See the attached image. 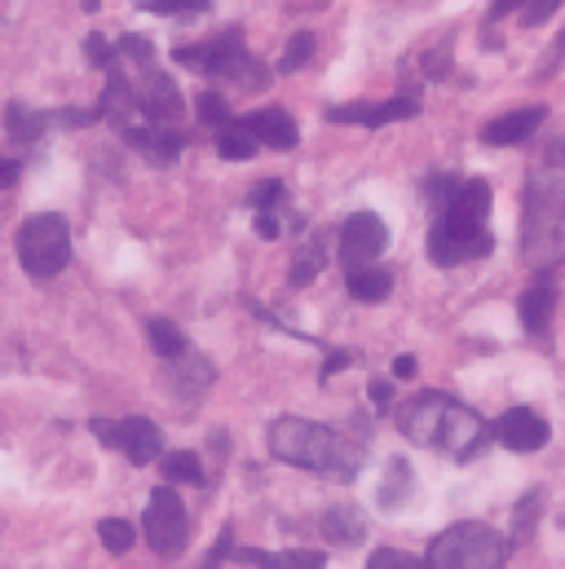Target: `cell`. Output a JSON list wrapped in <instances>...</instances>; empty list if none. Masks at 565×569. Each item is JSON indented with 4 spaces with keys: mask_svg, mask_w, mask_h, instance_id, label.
<instances>
[{
    "mask_svg": "<svg viewBox=\"0 0 565 569\" xmlns=\"http://www.w3.org/2000/svg\"><path fill=\"white\" fill-rule=\"evenodd\" d=\"M22 177V163L18 159H0V190H13Z\"/></svg>",
    "mask_w": 565,
    "mask_h": 569,
    "instance_id": "60d3db41",
    "label": "cell"
},
{
    "mask_svg": "<svg viewBox=\"0 0 565 569\" xmlns=\"http://www.w3.org/2000/svg\"><path fill=\"white\" fill-rule=\"evenodd\" d=\"M85 53H89V62H93L98 71L120 67V44H111V40H107V36H98V31L85 40Z\"/></svg>",
    "mask_w": 565,
    "mask_h": 569,
    "instance_id": "d6a6232c",
    "label": "cell"
},
{
    "mask_svg": "<svg viewBox=\"0 0 565 569\" xmlns=\"http://www.w3.org/2000/svg\"><path fill=\"white\" fill-rule=\"evenodd\" d=\"M490 252H495V239L486 230H464V226H450V221H433V230H428V257L442 270L464 266V261H482Z\"/></svg>",
    "mask_w": 565,
    "mask_h": 569,
    "instance_id": "30bf717a",
    "label": "cell"
},
{
    "mask_svg": "<svg viewBox=\"0 0 565 569\" xmlns=\"http://www.w3.org/2000/svg\"><path fill=\"white\" fill-rule=\"evenodd\" d=\"M230 552H235V530L226 526V530H221V539H217V548L208 552V561H204L199 569H221V561H230Z\"/></svg>",
    "mask_w": 565,
    "mask_h": 569,
    "instance_id": "d590c367",
    "label": "cell"
},
{
    "mask_svg": "<svg viewBox=\"0 0 565 569\" xmlns=\"http://www.w3.org/2000/svg\"><path fill=\"white\" fill-rule=\"evenodd\" d=\"M323 266H327V243L323 239H305V248L291 261V287H309Z\"/></svg>",
    "mask_w": 565,
    "mask_h": 569,
    "instance_id": "484cf974",
    "label": "cell"
},
{
    "mask_svg": "<svg viewBox=\"0 0 565 569\" xmlns=\"http://www.w3.org/2000/svg\"><path fill=\"white\" fill-rule=\"evenodd\" d=\"M141 13H159V18H199L212 9V0H133Z\"/></svg>",
    "mask_w": 565,
    "mask_h": 569,
    "instance_id": "83f0119b",
    "label": "cell"
},
{
    "mask_svg": "<svg viewBox=\"0 0 565 569\" xmlns=\"http://www.w3.org/2000/svg\"><path fill=\"white\" fill-rule=\"evenodd\" d=\"M314 31H296L291 40H287V49H282V58H279V76H291V71H300L309 58H314Z\"/></svg>",
    "mask_w": 565,
    "mask_h": 569,
    "instance_id": "4dcf8cb0",
    "label": "cell"
},
{
    "mask_svg": "<svg viewBox=\"0 0 565 569\" xmlns=\"http://www.w3.org/2000/svg\"><path fill=\"white\" fill-rule=\"evenodd\" d=\"M394 376H398V380H412V376H416V358H412V353H403V358L394 362Z\"/></svg>",
    "mask_w": 565,
    "mask_h": 569,
    "instance_id": "7bdbcfd3",
    "label": "cell"
},
{
    "mask_svg": "<svg viewBox=\"0 0 565 569\" xmlns=\"http://www.w3.org/2000/svg\"><path fill=\"white\" fill-rule=\"evenodd\" d=\"M248 203H252V212H279L282 203H287V186L282 181H261L252 194H248Z\"/></svg>",
    "mask_w": 565,
    "mask_h": 569,
    "instance_id": "1f68e13d",
    "label": "cell"
},
{
    "mask_svg": "<svg viewBox=\"0 0 565 569\" xmlns=\"http://www.w3.org/2000/svg\"><path fill=\"white\" fill-rule=\"evenodd\" d=\"M141 535L159 557H177L190 543V517H186V503L177 499L172 486H155L150 490V503H146V517H141Z\"/></svg>",
    "mask_w": 565,
    "mask_h": 569,
    "instance_id": "ba28073f",
    "label": "cell"
},
{
    "mask_svg": "<svg viewBox=\"0 0 565 569\" xmlns=\"http://www.w3.org/2000/svg\"><path fill=\"white\" fill-rule=\"evenodd\" d=\"M522 4H526V0H490L486 18H490V22H499V18H508V13H522Z\"/></svg>",
    "mask_w": 565,
    "mask_h": 569,
    "instance_id": "ab89813d",
    "label": "cell"
},
{
    "mask_svg": "<svg viewBox=\"0 0 565 569\" xmlns=\"http://www.w3.org/2000/svg\"><path fill=\"white\" fill-rule=\"evenodd\" d=\"M562 62H565V31H562V36H557V44H553V58H548V67H544V76H553V71L562 67Z\"/></svg>",
    "mask_w": 565,
    "mask_h": 569,
    "instance_id": "b9f144b4",
    "label": "cell"
},
{
    "mask_svg": "<svg viewBox=\"0 0 565 569\" xmlns=\"http://www.w3.org/2000/svg\"><path fill=\"white\" fill-rule=\"evenodd\" d=\"M120 44V58H129L133 62V102H138V116L146 124H159V129H177L181 124V116H186V102H181V89H177V80L155 62V44L138 36V31H129V36H120L116 40Z\"/></svg>",
    "mask_w": 565,
    "mask_h": 569,
    "instance_id": "277c9868",
    "label": "cell"
},
{
    "mask_svg": "<svg viewBox=\"0 0 565 569\" xmlns=\"http://www.w3.org/2000/svg\"><path fill=\"white\" fill-rule=\"evenodd\" d=\"M49 120H53V116H44V111H31V107H22V102H9V111H4V133L18 146H31L44 138Z\"/></svg>",
    "mask_w": 565,
    "mask_h": 569,
    "instance_id": "7402d4cb",
    "label": "cell"
},
{
    "mask_svg": "<svg viewBox=\"0 0 565 569\" xmlns=\"http://www.w3.org/2000/svg\"><path fill=\"white\" fill-rule=\"evenodd\" d=\"M230 561H239V566H252V569H323V566H327V557H323V552H305V548H296V552L235 548V552H230Z\"/></svg>",
    "mask_w": 565,
    "mask_h": 569,
    "instance_id": "d6986e66",
    "label": "cell"
},
{
    "mask_svg": "<svg viewBox=\"0 0 565 569\" xmlns=\"http://www.w3.org/2000/svg\"><path fill=\"white\" fill-rule=\"evenodd\" d=\"M244 129L261 146H270V150H291V146L300 142V129H296V120L282 107H266V111L244 116Z\"/></svg>",
    "mask_w": 565,
    "mask_h": 569,
    "instance_id": "e0dca14e",
    "label": "cell"
},
{
    "mask_svg": "<svg viewBox=\"0 0 565 569\" xmlns=\"http://www.w3.org/2000/svg\"><path fill=\"white\" fill-rule=\"evenodd\" d=\"M257 150H261V142L244 129V120H235L230 129H221V133H217V154H221V159H230V163H244V159H252Z\"/></svg>",
    "mask_w": 565,
    "mask_h": 569,
    "instance_id": "cb8c5ba5",
    "label": "cell"
},
{
    "mask_svg": "<svg viewBox=\"0 0 565 569\" xmlns=\"http://www.w3.org/2000/svg\"><path fill=\"white\" fill-rule=\"evenodd\" d=\"M522 257L526 266L557 270L565 261V181L539 172L526 186V212H522Z\"/></svg>",
    "mask_w": 565,
    "mask_h": 569,
    "instance_id": "3957f363",
    "label": "cell"
},
{
    "mask_svg": "<svg viewBox=\"0 0 565 569\" xmlns=\"http://www.w3.org/2000/svg\"><path fill=\"white\" fill-rule=\"evenodd\" d=\"M385 248H389V226L376 212H354L340 226V261H345V270L371 266Z\"/></svg>",
    "mask_w": 565,
    "mask_h": 569,
    "instance_id": "8fae6325",
    "label": "cell"
},
{
    "mask_svg": "<svg viewBox=\"0 0 565 569\" xmlns=\"http://www.w3.org/2000/svg\"><path fill=\"white\" fill-rule=\"evenodd\" d=\"M146 340H150V349L159 358H186L190 353V345H186V336H181V327L172 318H150L146 322Z\"/></svg>",
    "mask_w": 565,
    "mask_h": 569,
    "instance_id": "603a6c76",
    "label": "cell"
},
{
    "mask_svg": "<svg viewBox=\"0 0 565 569\" xmlns=\"http://www.w3.org/2000/svg\"><path fill=\"white\" fill-rule=\"evenodd\" d=\"M544 120H548V107H522V111H508V116H499V120H490V124L482 129V142L517 146V142H526Z\"/></svg>",
    "mask_w": 565,
    "mask_h": 569,
    "instance_id": "ac0fdd59",
    "label": "cell"
},
{
    "mask_svg": "<svg viewBox=\"0 0 565 569\" xmlns=\"http://www.w3.org/2000/svg\"><path fill=\"white\" fill-rule=\"evenodd\" d=\"M270 455L279 463L305 468V472H327V477H358L363 468V446L345 441L336 428L296 420V416H282L270 425Z\"/></svg>",
    "mask_w": 565,
    "mask_h": 569,
    "instance_id": "7a4b0ae2",
    "label": "cell"
},
{
    "mask_svg": "<svg viewBox=\"0 0 565 569\" xmlns=\"http://www.w3.org/2000/svg\"><path fill=\"white\" fill-rule=\"evenodd\" d=\"M553 309H557V279H553V270H544L535 283L522 291V300H517L522 327H526L531 336H548V327H553Z\"/></svg>",
    "mask_w": 565,
    "mask_h": 569,
    "instance_id": "9a60e30c",
    "label": "cell"
},
{
    "mask_svg": "<svg viewBox=\"0 0 565 569\" xmlns=\"http://www.w3.org/2000/svg\"><path fill=\"white\" fill-rule=\"evenodd\" d=\"M420 102L416 98H389V102H354V107H331V124H363V129H385L398 120H416Z\"/></svg>",
    "mask_w": 565,
    "mask_h": 569,
    "instance_id": "4fadbf2b",
    "label": "cell"
},
{
    "mask_svg": "<svg viewBox=\"0 0 565 569\" xmlns=\"http://www.w3.org/2000/svg\"><path fill=\"white\" fill-rule=\"evenodd\" d=\"M93 437L102 441V446H111V450H125L129 455V463H155V459H163V432L155 420H146V416H129V420H93Z\"/></svg>",
    "mask_w": 565,
    "mask_h": 569,
    "instance_id": "9c48e42d",
    "label": "cell"
},
{
    "mask_svg": "<svg viewBox=\"0 0 565 569\" xmlns=\"http://www.w3.org/2000/svg\"><path fill=\"white\" fill-rule=\"evenodd\" d=\"M195 111H199V124H208L212 133H221V129H230L235 124V116H230V107H226V98L221 93H199V102H195Z\"/></svg>",
    "mask_w": 565,
    "mask_h": 569,
    "instance_id": "f1b7e54d",
    "label": "cell"
},
{
    "mask_svg": "<svg viewBox=\"0 0 565 569\" xmlns=\"http://www.w3.org/2000/svg\"><path fill=\"white\" fill-rule=\"evenodd\" d=\"M318 530H323L327 543H336V548H354V543H363L367 521H363L358 508H345V503H340V508H327V512H323Z\"/></svg>",
    "mask_w": 565,
    "mask_h": 569,
    "instance_id": "ffe728a7",
    "label": "cell"
},
{
    "mask_svg": "<svg viewBox=\"0 0 565 569\" xmlns=\"http://www.w3.org/2000/svg\"><path fill=\"white\" fill-rule=\"evenodd\" d=\"M486 217H490V186L482 177H468L450 190V199L437 208V221H450V226H464V230H486Z\"/></svg>",
    "mask_w": 565,
    "mask_h": 569,
    "instance_id": "7c38bea8",
    "label": "cell"
},
{
    "mask_svg": "<svg viewBox=\"0 0 565 569\" xmlns=\"http://www.w3.org/2000/svg\"><path fill=\"white\" fill-rule=\"evenodd\" d=\"M367 569H424V561L403 552V548H380V552H371Z\"/></svg>",
    "mask_w": 565,
    "mask_h": 569,
    "instance_id": "836d02e7",
    "label": "cell"
},
{
    "mask_svg": "<svg viewBox=\"0 0 565 569\" xmlns=\"http://www.w3.org/2000/svg\"><path fill=\"white\" fill-rule=\"evenodd\" d=\"M257 234H261V239H279L282 234L279 212H257Z\"/></svg>",
    "mask_w": 565,
    "mask_h": 569,
    "instance_id": "f35d334b",
    "label": "cell"
},
{
    "mask_svg": "<svg viewBox=\"0 0 565 569\" xmlns=\"http://www.w3.org/2000/svg\"><path fill=\"white\" fill-rule=\"evenodd\" d=\"M163 477H168V486H172V481H177V486H204V481H208L195 450H172V455H163Z\"/></svg>",
    "mask_w": 565,
    "mask_h": 569,
    "instance_id": "d4e9b609",
    "label": "cell"
},
{
    "mask_svg": "<svg viewBox=\"0 0 565 569\" xmlns=\"http://www.w3.org/2000/svg\"><path fill=\"white\" fill-rule=\"evenodd\" d=\"M98 4H102V0H80V9H85V13H98Z\"/></svg>",
    "mask_w": 565,
    "mask_h": 569,
    "instance_id": "f6af8a7d",
    "label": "cell"
},
{
    "mask_svg": "<svg viewBox=\"0 0 565 569\" xmlns=\"http://www.w3.org/2000/svg\"><path fill=\"white\" fill-rule=\"evenodd\" d=\"M98 539H102L107 552L125 557V552H133L138 530H133V521H125V517H107V521H98Z\"/></svg>",
    "mask_w": 565,
    "mask_h": 569,
    "instance_id": "4316f807",
    "label": "cell"
},
{
    "mask_svg": "<svg viewBox=\"0 0 565 569\" xmlns=\"http://www.w3.org/2000/svg\"><path fill=\"white\" fill-rule=\"evenodd\" d=\"M367 393H371V407H376V411H389V407H394V385H389V380H371Z\"/></svg>",
    "mask_w": 565,
    "mask_h": 569,
    "instance_id": "8d00e7d4",
    "label": "cell"
},
{
    "mask_svg": "<svg viewBox=\"0 0 565 569\" xmlns=\"http://www.w3.org/2000/svg\"><path fill=\"white\" fill-rule=\"evenodd\" d=\"M172 62L195 71V76H208V80H235L244 89H266V67L252 58L248 40L239 27H226L221 36L204 40V44H181L172 49Z\"/></svg>",
    "mask_w": 565,
    "mask_h": 569,
    "instance_id": "5b68a950",
    "label": "cell"
},
{
    "mask_svg": "<svg viewBox=\"0 0 565 569\" xmlns=\"http://www.w3.org/2000/svg\"><path fill=\"white\" fill-rule=\"evenodd\" d=\"M495 437H499V446H508V450H517V455H531V450H544V446H548L553 428H548V420H544L539 411L513 407V411H504V416L495 420Z\"/></svg>",
    "mask_w": 565,
    "mask_h": 569,
    "instance_id": "5bb4252c",
    "label": "cell"
},
{
    "mask_svg": "<svg viewBox=\"0 0 565 569\" xmlns=\"http://www.w3.org/2000/svg\"><path fill=\"white\" fill-rule=\"evenodd\" d=\"M562 4L565 0H526V4H522V22H526V27H544Z\"/></svg>",
    "mask_w": 565,
    "mask_h": 569,
    "instance_id": "e575fe53",
    "label": "cell"
},
{
    "mask_svg": "<svg viewBox=\"0 0 565 569\" xmlns=\"http://www.w3.org/2000/svg\"><path fill=\"white\" fill-rule=\"evenodd\" d=\"M125 133V142L133 146V150H141L150 163H177V154L186 150V138H181V129H159V124H125L120 129Z\"/></svg>",
    "mask_w": 565,
    "mask_h": 569,
    "instance_id": "2e32d148",
    "label": "cell"
},
{
    "mask_svg": "<svg viewBox=\"0 0 565 569\" xmlns=\"http://www.w3.org/2000/svg\"><path fill=\"white\" fill-rule=\"evenodd\" d=\"M18 261L31 279L49 283L71 266V226L58 212H36L18 226Z\"/></svg>",
    "mask_w": 565,
    "mask_h": 569,
    "instance_id": "52a82bcc",
    "label": "cell"
},
{
    "mask_svg": "<svg viewBox=\"0 0 565 569\" xmlns=\"http://www.w3.org/2000/svg\"><path fill=\"white\" fill-rule=\"evenodd\" d=\"M504 561L508 539L486 521H459L442 530L424 552V569H504Z\"/></svg>",
    "mask_w": 565,
    "mask_h": 569,
    "instance_id": "8992f818",
    "label": "cell"
},
{
    "mask_svg": "<svg viewBox=\"0 0 565 569\" xmlns=\"http://www.w3.org/2000/svg\"><path fill=\"white\" fill-rule=\"evenodd\" d=\"M407 495H412V468H407V459H394V463H389V477H385V486H380V503H385V508H398Z\"/></svg>",
    "mask_w": 565,
    "mask_h": 569,
    "instance_id": "f546056e",
    "label": "cell"
},
{
    "mask_svg": "<svg viewBox=\"0 0 565 569\" xmlns=\"http://www.w3.org/2000/svg\"><path fill=\"white\" fill-rule=\"evenodd\" d=\"M544 163H548V168H565V142L548 146V150H544Z\"/></svg>",
    "mask_w": 565,
    "mask_h": 569,
    "instance_id": "ee69618b",
    "label": "cell"
},
{
    "mask_svg": "<svg viewBox=\"0 0 565 569\" xmlns=\"http://www.w3.org/2000/svg\"><path fill=\"white\" fill-rule=\"evenodd\" d=\"M398 428L407 441L446 450L450 459H473L495 437V428H486V420L473 407L455 402L450 393H433V389L398 407Z\"/></svg>",
    "mask_w": 565,
    "mask_h": 569,
    "instance_id": "6da1fadb",
    "label": "cell"
},
{
    "mask_svg": "<svg viewBox=\"0 0 565 569\" xmlns=\"http://www.w3.org/2000/svg\"><path fill=\"white\" fill-rule=\"evenodd\" d=\"M345 287H349L354 300H363V305H380V300L394 291V274L380 270V266H358V270L345 274Z\"/></svg>",
    "mask_w": 565,
    "mask_h": 569,
    "instance_id": "44dd1931",
    "label": "cell"
},
{
    "mask_svg": "<svg viewBox=\"0 0 565 569\" xmlns=\"http://www.w3.org/2000/svg\"><path fill=\"white\" fill-rule=\"evenodd\" d=\"M349 362H354V353H349V349H331V353H327V362H323V380H331V376H336V371H345Z\"/></svg>",
    "mask_w": 565,
    "mask_h": 569,
    "instance_id": "74e56055",
    "label": "cell"
}]
</instances>
